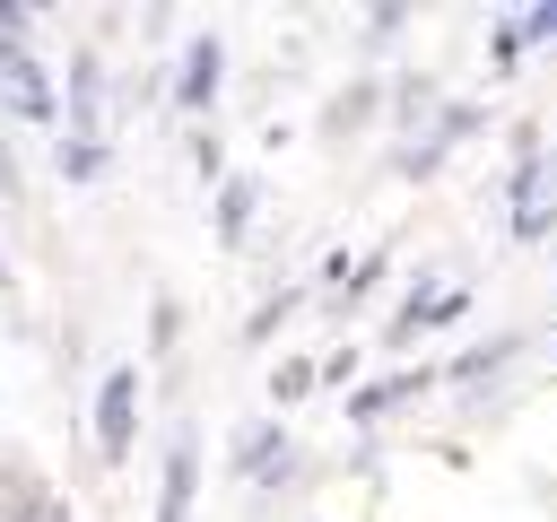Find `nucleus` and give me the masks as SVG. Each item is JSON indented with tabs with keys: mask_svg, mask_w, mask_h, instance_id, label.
Listing matches in <instances>:
<instances>
[{
	"mask_svg": "<svg viewBox=\"0 0 557 522\" xmlns=\"http://www.w3.org/2000/svg\"><path fill=\"white\" fill-rule=\"evenodd\" d=\"M96 461L104 470H122V461H139V418H148V374H139V357H113L104 374H96Z\"/></svg>",
	"mask_w": 557,
	"mask_h": 522,
	"instance_id": "f257e3e1",
	"label": "nucleus"
},
{
	"mask_svg": "<svg viewBox=\"0 0 557 522\" xmlns=\"http://www.w3.org/2000/svg\"><path fill=\"white\" fill-rule=\"evenodd\" d=\"M174 113L183 122H209L218 113V96H226V35L218 26H200V35H183V52H174Z\"/></svg>",
	"mask_w": 557,
	"mask_h": 522,
	"instance_id": "f03ea898",
	"label": "nucleus"
},
{
	"mask_svg": "<svg viewBox=\"0 0 557 522\" xmlns=\"http://www.w3.org/2000/svg\"><path fill=\"white\" fill-rule=\"evenodd\" d=\"M0 104H9V122H61V78L44 70V52L35 44H0Z\"/></svg>",
	"mask_w": 557,
	"mask_h": 522,
	"instance_id": "7ed1b4c3",
	"label": "nucleus"
},
{
	"mask_svg": "<svg viewBox=\"0 0 557 522\" xmlns=\"http://www.w3.org/2000/svg\"><path fill=\"white\" fill-rule=\"evenodd\" d=\"M191 505H200V426L183 418L157 452V522H191Z\"/></svg>",
	"mask_w": 557,
	"mask_h": 522,
	"instance_id": "20e7f679",
	"label": "nucleus"
},
{
	"mask_svg": "<svg viewBox=\"0 0 557 522\" xmlns=\"http://www.w3.org/2000/svg\"><path fill=\"white\" fill-rule=\"evenodd\" d=\"M548 217H557V157L540 148V157H522L505 174V226L531 244V235H548Z\"/></svg>",
	"mask_w": 557,
	"mask_h": 522,
	"instance_id": "39448f33",
	"label": "nucleus"
},
{
	"mask_svg": "<svg viewBox=\"0 0 557 522\" xmlns=\"http://www.w3.org/2000/svg\"><path fill=\"white\" fill-rule=\"evenodd\" d=\"M61 113H70V139H104L113 104H104V52L96 44H70V78H61Z\"/></svg>",
	"mask_w": 557,
	"mask_h": 522,
	"instance_id": "423d86ee",
	"label": "nucleus"
},
{
	"mask_svg": "<svg viewBox=\"0 0 557 522\" xmlns=\"http://www.w3.org/2000/svg\"><path fill=\"white\" fill-rule=\"evenodd\" d=\"M261 200H270V183H261V174H226V183L209 191V235H218L226 252H244V244H252V226H261Z\"/></svg>",
	"mask_w": 557,
	"mask_h": 522,
	"instance_id": "0eeeda50",
	"label": "nucleus"
},
{
	"mask_svg": "<svg viewBox=\"0 0 557 522\" xmlns=\"http://www.w3.org/2000/svg\"><path fill=\"white\" fill-rule=\"evenodd\" d=\"M226 470H235V478H261V487H278V478L296 470V435H287L278 418H252V426L235 435V452H226Z\"/></svg>",
	"mask_w": 557,
	"mask_h": 522,
	"instance_id": "6e6552de",
	"label": "nucleus"
},
{
	"mask_svg": "<svg viewBox=\"0 0 557 522\" xmlns=\"http://www.w3.org/2000/svg\"><path fill=\"white\" fill-rule=\"evenodd\" d=\"M435 383H444V365H392L383 383H357V391H348V418H357V426H374V418H392V409L426 400Z\"/></svg>",
	"mask_w": 557,
	"mask_h": 522,
	"instance_id": "1a4fd4ad",
	"label": "nucleus"
},
{
	"mask_svg": "<svg viewBox=\"0 0 557 522\" xmlns=\"http://www.w3.org/2000/svg\"><path fill=\"white\" fill-rule=\"evenodd\" d=\"M374 113H383V78H348V87L322 104L313 139H322V148H348V139H366V130H374Z\"/></svg>",
	"mask_w": 557,
	"mask_h": 522,
	"instance_id": "9d476101",
	"label": "nucleus"
},
{
	"mask_svg": "<svg viewBox=\"0 0 557 522\" xmlns=\"http://www.w3.org/2000/svg\"><path fill=\"white\" fill-rule=\"evenodd\" d=\"M470 130H479V104H444V113L426 122V139H409V148H400L392 165H400L409 183H426V174H435V165H444V157H453V148L470 139Z\"/></svg>",
	"mask_w": 557,
	"mask_h": 522,
	"instance_id": "9b49d317",
	"label": "nucleus"
},
{
	"mask_svg": "<svg viewBox=\"0 0 557 522\" xmlns=\"http://www.w3.org/2000/svg\"><path fill=\"white\" fill-rule=\"evenodd\" d=\"M52 496H61V487H52V478H44V470L9 444V452H0V522H35Z\"/></svg>",
	"mask_w": 557,
	"mask_h": 522,
	"instance_id": "f8f14e48",
	"label": "nucleus"
},
{
	"mask_svg": "<svg viewBox=\"0 0 557 522\" xmlns=\"http://www.w3.org/2000/svg\"><path fill=\"white\" fill-rule=\"evenodd\" d=\"M435 296H444V287H435V270H418V278L400 287V304H392V322H383V348H409L418 331H435Z\"/></svg>",
	"mask_w": 557,
	"mask_h": 522,
	"instance_id": "ddd939ff",
	"label": "nucleus"
},
{
	"mask_svg": "<svg viewBox=\"0 0 557 522\" xmlns=\"http://www.w3.org/2000/svg\"><path fill=\"white\" fill-rule=\"evenodd\" d=\"M261 391H270V418H278V409H296V400H313V391H322V365H313V357H278Z\"/></svg>",
	"mask_w": 557,
	"mask_h": 522,
	"instance_id": "4468645a",
	"label": "nucleus"
},
{
	"mask_svg": "<svg viewBox=\"0 0 557 522\" xmlns=\"http://www.w3.org/2000/svg\"><path fill=\"white\" fill-rule=\"evenodd\" d=\"M52 165H61V183H96L104 165H113V139H52Z\"/></svg>",
	"mask_w": 557,
	"mask_h": 522,
	"instance_id": "2eb2a0df",
	"label": "nucleus"
},
{
	"mask_svg": "<svg viewBox=\"0 0 557 522\" xmlns=\"http://www.w3.org/2000/svg\"><path fill=\"white\" fill-rule=\"evenodd\" d=\"M513 357H522V339H513V331H496L487 348H470V357H453V365H444V383H479V374L496 383V374H505Z\"/></svg>",
	"mask_w": 557,
	"mask_h": 522,
	"instance_id": "dca6fc26",
	"label": "nucleus"
},
{
	"mask_svg": "<svg viewBox=\"0 0 557 522\" xmlns=\"http://www.w3.org/2000/svg\"><path fill=\"white\" fill-rule=\"evenodd\" d=\"M392 96H400V104H392V122H400V130H426V122L444 113V87H435L426 70H418V78H400Z\"/></svg>",
	"mask_w": 557,
	"mask_h": 522,
	"instance_id": "f3484780",
	"label": "nucleus"
},
{
	"mask_svg": "<svg viewBox=\"0 0 557 522\" xmlns=\"http://www.w3.org/2000/svg\"><path fill=\"white\" fill-rule=\"evenodd\" d=\"M374 287H383V252H366V261H357V270L339 278V296H331V322H348V313H357V304H366Z\"/></svg>",
	"mask_w": 557,
	"mask_h": 522,
	"instance_id": "a211bd4d",
	"label": "nucleus"
},
{
	"mask_svg": "<svg viewBox=\"0 0 557 522\" xmlns=\"http://www.w3.org/2000/svg\"><path fill=\"white\" fill-rule=\"evenodd\" d=\"M191 174H200L209 191L235 174V165H226V139H218V122H200V130H191Z\"/></svg>",
	"mask_w": 557,
	"mask_h": 522,
	"instance_id": "6ab92c4d",
	"label": "nucleus"
},
{
	"mask_svg": "<svg viewBox=\"0 0 557 522\" xmlns=\"http://www.w3.org/2000/svg\"><path fill=\"white\" fill-rule=\"evenodd\" d=\"M296 304H305V287H278V296H261V313L244 322V339H270L278 322H296Z\"/></svg>",
	"mask_w": 557,
	"mask_h": 522,
	"instance_id": "aec40b11",
	"label": "nucleus"
},
{
	"mask_svg": "<svg viewBox=\"0 0 557 522\" xmlns=\"http://www.w3.org/2000/svg\"><path fill=\"white\" fill-rule=\"evenodd\" d=\"M174 339H183V304L157 296V304H148V357H174Z\"/></svg>",
	"mask_w": 557,
	"mask_h": 522,
	"instance_id": "412c9836",
	"label": "nucleus"
},
{
	"mask_svg": "<svg viewBox=\"0 0 557 522\" xmlns=\"http://www.w3.org/2000/svg\"><path fill=\"white\" fill-rule=\"evenodd\" d=\"M418 26V9H400V0H383V9H366V44H400Z\"/></svg>",
	"mask_w": 557,
	"mask_h": 522,
	"instance_id": "4be33fe9",
	"label": "nucleus"
},
{
	"mask_svg": "<svg viewBox=\"0 0 557 522\" xmlns=\"http://www.w3.org/2000/svg\"><path fill=\"white\" fill-rule=\"evenodd\" d=\"M522 52H531V44H522V17H496V26H487V70H513Z\"/></svg>",
	"mask_w": 557,
	"mask_h": 522,
	"instance_id": "5701e85b",
	"label": "nucleus"
},
{
	"mask_svg": "<svg viewBox=\"0 0 557 522\" xmlns=\"http://www.w3.org/2000/svg\"><path fill=\"white\" fill-rule=\"evenodd\" d=\"M35 26H44V9H17V0H0V44H35Z\"/></svg>",
	"mask_w": 557,
	"mask_h": 522,
	"instance_id": "b1692460",
	"label": "nucleus"
},
{
	"mask_svg": "<svg viewBox=\"0 0 557 522\" xmlns=\"http://www.w3.org/2000/svg\"><path fill=\"white\" fill-rule=\"evenodd\" d=\"M522 44H557V0H540V9H522Z\"/></svg>",
	"mask_w": 557,
	"mask_h": 522,
	"instance_id": "393cba45",
	"label": "nucleus"
},
{
	"mask_svg": "<svg viewBox=\"0 0 557 522\" xmlns=\"http://www.w3.org/2000/svg\"><path fill=\"white\" fill-rule=\"evenodd\" d=\"M17 191H26V165H17V139L0 130V200H17Z\"/></svg>",
	"mask_w": 557,
	"mask_h": 522,
	"instance_id": "a878e982",
	"label": "nucleus"
},
{
	"mask_svg": "<svg viewBox=\"0 0 557 522\" xmlns=\"http://www.w3.org/2000/svg\"><path fill=\"white\" fill-rule=\"evenodd\" d=\"M313 365H322V383H357V339L331 348V357H313Z\"/></svg>",
	"mask_w": 557,
	"mask_h": 522,
	"instance_id": "bb28decb",
	"label": "nucleus"
},
{
	"mask_svg": "<svg viewBox=\"0 0 557 522\" xmlns=\"http://www.w3.org/2000/svg\"><path fill=\"white\" fill-rule=\"evenodd\" d=\"M461 313H470V287H444V296H435V331H453Z\"/></svg>",
	"mask_w": 557,
	"mask_h": 522,
	"instance_id": "cd10ccee",
	"label": "nucleus"
},
{
	"mask_svg": "<svg viewBox=\"0 0 557 522\" xmlns=\"http://www.w3.org/2000/svg\"><path fill=\"white\" fill-rule=\"evenodd\" d=\"M35 522H70V496H52V505H44V513H35Z\"/></svg>",
	"mask_w": 557,
	"mask_h": 522,
	"instance_id": "c85d7f7f",
	"label": "nucleus"
}]
</instances>
